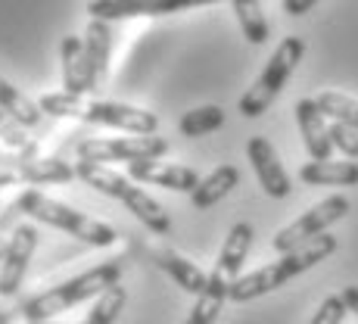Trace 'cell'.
Segmentation results:
<instances>
[{"mask_svg": "<svg viewBox=\"0 0 358 324\" xmlns=\"http://www.w3.org/2000/svg\"><path fill=\"white\" fill-rule=\"evenodd\" d=\"M318 0H284V13L287 16H306Z\"/></svg>", "mask_w": 358, "mask_h": 324, "instance_id": "f546056e", "label": "cell"}, {"mask_svg": "<svg viewBox=\"0 0 358 324\" xmlns=\"http://www.w3.org/2000/svg\"><path fill=\"white\" fill-rule=\"evenodd\" d=\"M156 265H159L162 272L169 274V278L175 281L184 293H190V296H199L206 287H209V274H206L196 262L178 256V253H171V250H159V253H156Z\"/></svg>", "mask_w": 358, "mask_h": 324, "instance_id": "2e32d148", "label": "cell"}, {"mask_svg": "<svg viewBox=\"0 0 358 324\" xmlns=\"http://www.w3.org/2000/svg\"><path fill=\"white\" fill-rule=\"evenodd\" d=\"M19 181L16 165H0V188H10V184Z\"/></svg>", "mask_w": 358, "mask_h": 324, "instance_id": "4dcf8cb0", "label": "cell"}, {"mask_svg": "<svg viewBox=\"0 0 358 324\" xmlns=\"http://www.w3.org/2000/svg\"><path fill=\"white\" fill-rule=\"evenodd\" d=\"M349 209H352V206H349V199L343 194H334V197L321 199L318 206H312L308 212H302L293 225H287L284 231L274 234L271 246L278 253H290V250H296V246H302V244H308V240L327 234V227L343 222V218L349 216Z\"/></svg>", "mask_w": 358, "mask_h": 324, "instance_id": "52a82bcc", "label": "cell"}, {"mask_svg": "<svg viewBox=\"0 0 358 324\" xmlns=\"http://www.w3.org/2000/svg\"><path fill=\"white\" fill-rule=\"evenodd\" d=\"M85 50H87V66H91L94 87H100L106 81L109 72V50H113V29L106 19H91L85 34Z\"/></svg>", "mask_w": 358, "mask_h": 324, "instance_id": "e0dca14e", "label": "cell"}, {"mask_svg": "<svg viewBox=\"0 0 358 324\" xmlns=\"http://www.w3.org/2000/svg\"><path fill=\"white\" fill-rule=\"evenodd\" d=\"M169 153V141L156 134L134 137H85L75 143V156L91 162H137V160H159Z\"/></svg>", "mask_w": 358, "mask_h": 324, "instance_id": "8992f818", "label": "cell"}, {"mask_svg": "<svg viewBox=\"0 0 358 324\" xmlns=\"http://www.w3.org/2000/svg\"><path fill=\"white\" fill-rule=\"evenodd\" d=\"M75 171L85 184H91L100 194L119 199V203L128 206V212H134L137 222H143L153 234H171V218L169 212L156 203L147 190H141L131 178H125L122 171L109 169L106 162H91V160H78L75 162Z\"/></svg>", "mask_w": 358, "mask_h": 324, "instance_id": "3957f363", "label": "cell"}, {"mask_svg": "<svg viewBox=\"0 0 358 324\" xmlns=\"http://www.w3.org/2000/svg\"><path fill=\"white\" fill-rule=\"evenodd\" d=\"M224 125V109L222 106H196L190 113L181 115L178 122V131L184 137H203V134H212Z\"/></svg>", "mask_w": 358, "mask_h": 324, "instance_id": "603a6c76", "label": "cell"}, {"mask_svg": "<svg viewBox=\"0 0 358 324\" xmlns=\"http://www.w3.org/2000/svg\"><path fill=\"white\" fill-rule=\"evenodd\" d=\"M315 100H318L321 113H324L327 119L343 122V125L358 131V100L346 97V94H336V91H324V94H318Z\"/></svg>", "mask_w": 358, "mask_h": 324, "instance_id": "d4e9b609", "label": "cell"}, {"mask_svg": "<svg viewBox=\"0 0 358 324\" xmlns=\"http://www.w3.org/2000/svg\"><path fill=\"white\" fill-rule=\"evenodd\" d=\"M81 122L122 128V131H131V134H156V128H159V115L156 113H147V109H137L115 100H85Z\"/></svg>", "mask_w": 358, "mask_h": 324, "instance_id": "ba28073f", "label": "cell"}, {"mask_svg": "<svg viewBox=\"0 0 358 324\" xmlns=\"http://www.w3.org/2000/svg\"><path fill=\"white\" fill-rule=\"evenodd\" d=\"M16 209H22L25 216L38 218V222L59 227V231L85 240L87 246H113L115 240H119L113 225L97 222V218L85 216V212L72 209V206H66V203H57V199L44 197L41 190H22V197L16 199Z\"/></svg>", "mask_w": 358, "mask_h": 324, "instance_id": "277c9868", "label": "cell"}, {"mask_svg": "<svg viewBox=\"0 0 358 324\" xmlns=\"http://www.w3.org/2000/svg\"><path fill=\"white\" fill-rule=\"evenodd\" d=\"M296 125H299L302 143H306L308 156L318 162L330 160L334 153V143H330V125H327V115L321 113L318 100L312 97H302L296 103Z\"/></svg>", "mask_w": 358, "mask_h": 324, "instance_id": "4fadbf2b", "label": "cell"}, {"mask_svg": "<svg viewBox=\"0 0 358 324\" xmlns=\"http://www.w3.org/2000/svg\"><path fill=\"white\" fill-rule=\"evenodd\" d=\"M252 237H256V231H252L250 222H237L228 231V240H224L222 253H218V262L215 268L222 274H228L231 281L240 278V268H243L246 256H250V246H252Z\"/></svg>", "mask_w": 358, "mask_h": 324, "instance_id": "ac0fdd59", "label": "cell"}, {"mask_svg": "<svg viewBox=\"0 0 358 324\" xmlns=\"http://www.w3.org/2000/svg\"><path fill=\"white\" fill-rule=\"evenodd\" d=\"M59 59H63V87L69 94H85L97 91L91 78V66H87V50H85V38L78 34H66L59 44Z\"/></svg>", "mask_w": 358, "mask_h": 324, "instance_id": "5bb4252c", "label": "cell"}, {"mask_svg": "<svg viewBox=\"0 0 358 324\" xmlns=\"http://www.w3.org/2000/svg\"><path fill=\"white\" fill-rule=\"evenodd\" d=\"M19 181L29 184H66L72 178H78L72 162H63L57 156H38V160H22L16 165Z\"/></svg>", "mask_w": 358, "mask_h": 324, "instance_id": "d6986e66", "label": "cell"}, {"mask_svg": "<svg viewBox=\"0 0 358 324\" xmlns=\"http://www.w3.org/2000/svg\"><path fill=\"white\" fill-rule=\"evenodd\" d=\"M38 246V227L34 225H19L10 237V250L3 256V268H0V296H16L22 287V278L29 272V262Z\"/></svg>", "mask_w": 358, "mask_h": 324, "instance_id": "30bf717a", "label": "cell"}, {"mask_svg": "<svg viewBox=\"0 0 358 324\" xmlns=\"http://www.w3.org/2000/svg\"><path fill=\"white\" fill-rule=\"evenodd\" d=\"M346 312H349V306H346V300H343V293L327 296V300L318 306L315 318L308 321V324H343V318H346Z\"/></svg>", "mask_w": 358, "mask_h": 324, "instance_id": "4316f807", "label": "cell"}, {"mask_svg": "<svg viewBox=\"0 0 358 324\" xmlns=\"http://www.w3.org/2000/svg\"><path fill=\"white\" fill-rule=\"evenodd\" d=\"M302 57H306V41L296 38V34H287L278 44V50L271 53V59L265 63V69H262L256 85L240 97V103H237L240 115H243V119H259L262 113H268V106L284 91L287 78H290L296 72V66L302 63Z\"/></svg>", "mask_w": 358, "mask_h": 324, "instance_id": "5b68a950", "label": "cell"}, {"mask_svg": "<svg viewBox=\"0 0 358 324\" xmlns=\"http://www.w3.org/2000/svg\"><path fill=\"white\" fill-rule=\"evenodd\" d=\"M184 324H196V321H190V318H187V321H184Z\"/></svg>", "mask_w": 358, "mask_h": 324, "instance_id": "8d00e7d4", "label": "cell"}, {"mask_svg": "<svg viewBox=\"0 0 358 324\" xmlns=\"http://www.w3.org/2000/svg\"><path fill=\"white\" fill-rule=\"evenodd\" d=\"M122 272H125V259L122 256L100 262V265L75 274V278L63 281V284H57V287H50V290L25 300L22 306H19V321H50L53 315L69 312V309L78 306V302L97 300L100 293H106L109 287L119 284Z\"/></svg>", "mask_w": 358, "mask_h": 324, "instance_id": "6da1fadb", "label": "cell"}, {"mask_svg": "<svg viewBox=\"0 0 358 324\" xmlns=\"http://www.w3.org/2000/svg\"><path fill=\"white\" fill-rule=\"evenodd\" d=\"M0 109H6V113H10L22 128H38L41 115H44L38 103L29 100L19 87H13L6 78H0Z\"/></svg>", "mask_w": 358, "mask_h": 324, "instance_id": "44dd1931", "label": "cell"}, {"mask_svg": "<svg viewBox=\"0 0 358 324\" xmlns=\"http://www.w3.org/2000/svg\"><path fill=\"white\" fill-rule=\"evenodd\" d=\"M6 250H10V244H3V240H0V259L6 256Z\"/></svg>", "mask_w": 358, "mask_h": 324, "instance_id": "e575fe53", "label": "cell"}, {"mask_svg": "<svg viewBox=\"0 0 358 324\" xmlns=\"http://www.w3.org/2000/svg\"><path fill=\"white\" fill-rule=\"evenodd\" d=\"M41 113L47 115H59V119H81V109H85V97H78V94H44V97L38 100Z\"/></svg>", "mask_w": 358, "mask_h": 324, "instance_id": "484cf974", "label": "cell"}, {"mask_svg": "<svg viewBox=\"0 0 358 324\" xmlns=\"http://www.w3.org/2000/svg\"><path fill=\"white\" fill-rule=\"evenodd\" d=\"M246 156H250L252 169H256V175H259L262 190H265L268 197L284 199L293 190L290 175L284 171V165H280V160H278V150L271 147L268 137H262V134L250 137V143H246Z\"/></svg>", "mask_w": 358, "mask_h": 324, "instance_id": "8fae6325", "label": "cell"}, {"mask_svg": "<svg viewBox=\"0 0 358 324\" xmlns=\"http://www.w3.org/2000/svg\"><path fill=\"white\" fill-rule=\"evenodd\" d=\"M330 143H334L336 150H343L349 160H358V131L355 128L343 125V122H334V125H330Z\"/></svg>", "mask_w": 358, "mask_h": 324, "instance_id": "83f0119b", "label": "cell"}, {"mask_svg": "<svg viewBox=\"0 0 358 324\" xmlns=\"http://www.w3.org/2000/svg\"><path fill=\"white\" fill-rule=\"evenodd\" d=\"M299 178L312 188H355L358 184V162H334V160H312L299 169Z\"/></svg>", "mask_w": 358, "mask_h": 324, "instance_id": "9a60e30c", "label": "cell"}, {"mask_svg": "<svg viewBox=\"0 0 358 324\" xmlns=\"http://www.w3.org/2000/svg\"><path fill=\"white\" fill-rule=\"evenodd\" d=\"M19 318V309H0V324H13Z\"/></svg>", "mask_w": 358, "mask_h": 324, "instance_id": "836d02e7", "label": "cell"}, {"mask_svg": "<svg viewBox=\"0 0 358 324\" xmlns=\"http://www.w3.org/2000/svg\"><path fill=\"white\" fill-rule=\"evenodd\" d=\"M19 162H22V156H16L6 147H0V165H19Z\"/></svg>", "mask_w": 358, "mask_h": 324, "instance_id": "d6a6232c", "label": "cell"}, {"mask_svg": "<svg viewBox=\"0 0 358 324\" xmlns=\"http://www.w3.org/2000/svg\"><path fill=\"white\" fill-rule=\"evenodd\" d=\"M0 141H3V147H10V150L25 147V141H29V137H25V128L19 125L6 109H0Z\"/></svg>", "mask_w": 358, "mask_h": 324, "instance_id": "f1b7e54d", "label": "cell"}, {"mask_svg": "<svg viewBox=\"0 0 358 324\" xmlns=\"http://www.w3.org/2000/svg\"><path fill=\"white\" fill-rule=\"evenodd\" d=\"M237 184H240V169L237 165H218L212 175H206L203 181L196 184V190L190 194V203H194L196 209H209V206H215L218 199L228 197Z\"/></svg>", "mask_w": 358, "mask_h": 324, "instance_id": "ffe728a7", "label": "cell"}, {"mask_svg": "<svg viewBox=\"0 0 358 324\" xmlns=\"http://www.w3.org/2000/svg\"><path fill=\"white\" fill-rule=\"evenodd\" d=\"M234 13H237V22H240V31L250 44H265L268 41V19L262 13V3L259 0H231Z\"/></svg>", "mask_w": 358, "mask_h": 324, "instance_id": "7402d4cb", "label": "cell"}, {"mask_svg": "<svg viewBox=\"0 0 358 324\" xmlns=\"http://www.w3.org/2000/svg\"><path fill=\"white\" fill-rule=\"evenodd\" d=\"M218 3V0H91L87 13L91 19H134V16H169V13H181L190 6Z\"/></svg>", "mask_w": 358, "mask_h": 324, "instance_id": "9c48e42d", "label": "cell"}, {"mask_svg": "<svg viewBox=\"0 0 358 324\" xmlns=\"http://www.w3.org/2000/svg\"><path fill=\"white\" fill-rule=\"evenodd\" d=\"M343 300H346L349 312L358 315V287H346V290H343Z\"/></svg>", "mask_w": 358, "mask_h": 324, "instance_id": "1f68e13d", "label": "cell"}, {"mask_svg": "<svg viewBox=\"0 0 358 324\" xmlns=\"http://www.w3.org/2000/svg\"><path fill=\"white\" fill-rule=\"evenodd\" d=\"M128 302V290L122 284L109 287L106 293L97 296V302H94V309L87 312V318L81 324H115V318H119V312L125 309Z\"/></svg>", "mask_w": 358, "mask_h": 324, "instance_id": "cb8c5ba5", "label": "cell"}, {"mask_svg": "<svg viewBox=\"0 0 358 324\" xmlns=\"http://www.w3.org/2000/svg\"><path fill=\"white\" fill-rule=\"evenodd\" d=\"M29 324H50V321H29Z\"/></svg>", "mask_w": 358, "mask_h": 324, "instance_id": "d590c367", "label": "cell"}, {"mask_svg": "<svg viewBox=\"0 0 358 324\" xmlns=\"http://www.w3.org/2000/svg\"><path fill=\"white\" fill-rule=\"evenodd\" d=\"M336 253V237L334 234H321V237L308 240V244L296 246L290 253H280L278 262L265 268H256L252 274H243L231 284V302H250V300H259L265 293H274L278 287H284L287 281L299 278L302 272L315 268L318 262H324L327 256Z\"/></svg>", "mask_w": 358, "mask_h": 324, "instance_id": "7a4b0ae2", "label": "cell"}, {"mask_svg": "<svg viewBox=\"0 0 358 324\" xmlns=\"http://www.w3.org/2000/svg\"><path fill=\"white\" fill-rule=\"evenodd\" d=\"M128 178L141 184H156L165 190H181V194H194L199 175L187 165H171V162H156V160H137L128 162Z\"/></svg>", "mask_w": 358, "mask_h": 324, "instance_id": "7c38bea8", "label": "cell"}]
</instances>
